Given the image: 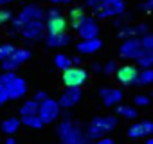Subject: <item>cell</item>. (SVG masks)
Segmentation results:
<instances>
[{"instance_id": "cell-1", "label": "cell", "mask_w": 153, "mask_h": 144, "mask_svg": "<svg viewBox=\"0 0 153 144\" xmlns=\"http://www.w3.org/2000/svg\"><path fill=\"white\" fill-rule=\"evenodd\" d=\"M58 137L61 139L63 144H90L88 137L85 135L83 128L79 122L72 121H61L58 124Z\"/></svg>"}, {"instance_id": "cell-2", "label": "cell", "mask_w": 153, "mask_h": 144, "mask_svg": "<svg viewBox=\"0 0 153 144\" xmlns=\"http://www.w3.org/2000/svg\"><path fill=\"white\" fill-rule=\"evenodd\" d=\"M43 16H45V11H43L42 6H38V4H29V6H25V7L20 11V15L11 20V34L20 33V31L24 29V25H27V24H31V22H43Z\"/></svg>"}, {"instance_id": "cell-3", "label": "cell", "mask_w": 153, "mask_h": 144, "mask_svg": "<svg viewBox=\"0 0 153 144\" xmlns=\"http://www.w3.org/2000/svg\"><path fill=\"white\" fill-rule=\"evenodd\" d=\"M117 126V117L115 115H105V117H94L85 131L88 140H97L105 137L108 131H112Z\"/></svg>"}, {"instance_id": "cell-4", "label": "cell", "mask_w": 153, "mask_h": 144, "mask_svg": "<svg viewBox=\"0 0 153 144\" xmlns=\"http://www.w3.org/2000/svg\"><path fill=\"white\" fill-rule=\"evenodd\" d=\"M88 76H87V70L81 67H70L63 72L61 81L67 88H81L87 83Z\"/></svg>"}, {"instance_id": "cell-5", "label": "cell", "mask_w": 153, "mask_h": 144, "mask_svg": "<svg viewBox=\"0 0 153 144\" xmlns=\"http://www.w3.org/2000/svg\"><path fill=\"white\" fill-rule=\"evenodd\" d=\"M124 0H103L101 6L94 11L97 18H110V16H119L124 15Z\"/></svg>"}, {"instance_id": "cell-6", "label": "cell", "mask_w": 153, "mask_h": 144, "mask_svg": "<svg viewBox=\"0 0 153 144\" xmlns=\"http://www.w3.org/2000/svg\"><path fill=\"white\" fill-rule=\"evenodd\" d=\"M59 114H61V106H59V103L58 101H54V99H45V101H42L40 103V110H38V117L42 119V122L43 124H49V122H52V121H56L58 117H59Z\"/></svg>"}, {"instance_id": "cell-7", "label": "cell", "mask_w": 153, "mask_h": 144, "mask_svg": "<svg viewBox=\"0 0 153 144\" xmlns=\"http://www.w3.org/2000/svg\"><path fill=\"white\" fill-rule=\"evenodd\" d=\"M144 52H146V50H144V47H142V43H140V38H126V40L123 42L121 49H119V54H121L123 58H130V59H135V61H137Z\"/></svg>"}, {"instance_id": "cell-8", "label": "cell", "mask_w": 153, "mask_h": 144, "mask_svg": "<svg viewBox=\"0 0 153 144\" xmlns=\"http://www.w3.org/2000/svg\"><path fill=\"white\" fill-rule=\"evenodd\" d=\"M20 33H22V36L27 42H40V40H43V36H45L47 31H45L43 22H31V24L24 25V29Z\"/></svg>"}, {"instance_id": "cell-9", "label": "cell", "mask_w": 153, "mask_h": 144, "mask_svg": "<svg viewBox=\"0 0 153 144\" xmlns=\"http://www.w3.org/2000/svg\"><path fill=\"white\" fill-rule=\"evenodd\" d=\"M97 33H99V27H97V22L92 18V16H87L81 20L79 27H78V34L81 36V40H92V38H97Z\"/></svg>"}, {"instance_id": "cell-10", "label": "cell", "mask_w": 153, "mask_h": 144, "mask_svg": "<svg viewBox=\"0 0 153 144\" xmlns=\"http://www.w3.org/2000/svg\"><path fill=\"white\" fill-rule=\"evenodd\" d=\"M139 76V70L137 67L133 65H123L117 68L115 72V79L121 83V85H135V79Z\"/></svg>"}, {"instance_id": "cell-11", "label": "cell", "mask_w": 153, "mask_h": 144, "mask_svg": "<svg viewBox=\"0 0 153 144\" xmlns=\"http://www.w3.org/2000/svg\"><path fill=\"white\" fill-rule=\"evenodd\" d=\"M81 101V88H67L63 94H61V97H59V106L61 108H65V110H68V108H72V106H76Z\"/></svg>"}, {"instance_id": "cell-12", "label": "cell", "mask_w": 153, "mask_h": 144, "mask_svg": "<svg viewBox=\"0 0 153 144\" xmlns=\"http://www.w3.org/2000/svg\"><path fill=\"white\" fill-rule=\"evenodd\" d=\"M6 90H7L9 99H20L27 92V83H25V79H22V78L16 76L9 85H6Z\"/></svg>"}, {"instance_id": "cell-13", "label": "cell", "mask_w": 153, "mask_h": 144, "mask_svg": "<svg viewBox=\"0 0 153 144\" xmlns=\"http://www.w3.org/2000/svg\"><path fill=\"white\" fill-rule=\"evenodd\" d=\"M148 25L146 24H137V25H124L121 31H119V36L121 38H142V36H146V34H149L148 33Z\"/></svg>"}, {"instance_id": "cell-14", "label": "cell", "mask_w": 153, "mask_h": 144, "mask_svg": "<svg viewBox=\"0 0 153 144\" xmlns=\"http://www.w3.org/2000/svg\"><path fill=\"white\" fill-rule=\"evenodd\" d=\"M99 96H101V101L105 106H114V105H119L123 101V92L119 88H110V87L101 88Z\"/></svg>"}, {"instance_id": "cell-15", "label": "cell", "mask_w": 153, "mask_h": 144, "mask_svg": "<svg viewBox=\"0 0 153 144\" xmlns=\"http://www.w3.org/2000/svg\"><path fill=\"white\" fill-rule=\"evenodd\" d=\"M101 45H103V42H101L99 38L81 40V42L78 43V50H79L81 54H94V52H97V50L101 49Z\"/></svg>"}, {"instance_id": "cell-16", "label": "cell", "mask_w": 153, "mask_h": 144, "mask_svg": "<svg viewBox=\"0 0 153 144\" xmlns=\"http://www.w3.org/2000/svg\"><path fill=\"white\" fill-rule=\"evenodd\" d=\"M45 31H47V34H63V33H67V20L63 16H59L56 20H49L45 24Z\"/></svg>"}, {"instance_id": "cell-17", "label": "cell", "mask_w": 153, "mask_h": 144, "mask_svg": "<svg viewBox=\"0 0 153 144\" xmlns=\"http://www.w3.org/2000/svg\"><path fill=\"white\" fill-rule=\"evenodd\" d=\"M68 18H70V24H72V29H76L78 31V27H79V24H81V20L85 18V9H83V6H72L70 9H68Z\"/></svg>"}, {"instance_id": "cell-18", "label": "cell", "mask_w": 153, "mask_h": 144, "mask_svg": "<svg viewBox=\"0 0 153 144\" xmlns=\"http://www.w3.org/2000/svg\"><path fill=\"white\" fill-rule=\"evenodd\" d=\"M45 42L51 49H58V47H65L67 43H70V36L67 33H63V34H47Z\"/></svg>"}, {"instance_id": "cell-19", "label": "cell", "mask_w": 153, "mask_h": 144, "mask_svg": "<svg viewBox=\"0 0 153 144\" xmlns=\"http://www.w3.org/2000/svg\"><path fill=\"white\" fill-rule=\"evenodd\" d=\"M153 83V68H142L139 70V76L135 79V85L137 87H148Z\"/></svg>"}, {"instance_id": "cell-20", "label": "cell", "mask_w": 153, "mask_h": 144, "mask_svg": "<svg viewBox=\"0 0 153 144\" xmlns=\"http://www.w3.org/2000/svg\"><path fill=\"white\" fill-rule=\"evenodd\" d=\"M38 110H40V103H36L34 99L31 101H25L20 108V115L22 117H29V115H38Z\"/></svg>"}, {"instance_id": "cell-21", "label": "cell", "mask_w": 153, "mask_h": 144, "mask_svg": "<svg viewBox=\"0 0 153 144\" xmlns=\"http://www.w3.org/2000/svg\"><path fill=\"white\" fill-rule=\"evenodd\" d=\"M20 124H22V121L18 117H7L2 122V131L7 133V135H13V133H16V130L20 128Z\"/></svg>"}, {"instance_id": "cell-22", "label": "cell", "mask_w": 153, "mask_h": 144, "mask_svg": "<svg viewBox=\"0 0 153 144\" xmlns=\"http://www.w3.org/2000/svg\"><path fill=\"white\" fill-rule=\"evenodd\" d=\"M11 59H13V61L20 67L22 63H25V61H29V59H31V50H29V49H24V47L15 49V52H13Z\"/></svg>"}, {"instance_id": "cell-23", "label": "cell", "mask_w": 153, "mask_h": 144, "mask_svg": "<svg viewBox=\"0 0 153 144\" xmlns=\"http://www.w3.org/2000/svg\"><path fill=\"white\" fill-rule=\"evenodd\" d=\"M54 63H56V67H58L59 70H63V72L72 67V59H70L68 56H65V54H56V56H54Z\"/></svg>"}, {"instance_id": "cell-24", "label": "cell", "mask_w": 153, "mask_h": 144, "mask_svg": "<svg viewBox=\"0 0 153 144\" xmlns=\"http://www.w3.org/2000/svg\"><path fill=\"white\" fill-rule=\"evenodd\" d=\"M117 115H123V117H126V119H135L139 114H137V110H135L133 106H130V105H121V106L117 108Z\"/></svg>"}, {"instance_id": "cell-25", "label": "cell", "mask_w": 153, "mask_h": 144, "mask_svg": "<svg viewBox=\"0 0 153 144\" xmlns=\"http://www.w3.org/2000/svg\"><path fill=\"white\" fill-rule=\"evenodd\" d=\"M137 63H139L142 68H151V67H153V50H146V52L137 59Z\"/></svg>"}, {"instance_id": "cell-26", "label": "cell", "mask_w": 153, "mask_h": 144, "mask_svg": "<svg viewBox=\"0 0 153 144\" xmlns=\"http://www.w3.org/2000/svg\"><path fill=\"white\" fill-rule=\"evenodd\" d=\"M25 126H31V128H34V130H38V128H42L43 126V122H42V119L38 117V115H29V117H22L20 119Z\"/></svg>"}, {"instance_id": "cell-27", "label": "cell", "mask_w": 153, "mask_h": 144, "mask_svg": "<svg viewBox=\"0 0 153 144\" xmlns=\"http://www.w3.org/2000/svg\"><path fill=\"white\" fill-rule=\"evenodd\" d=\"M146 133H144V128H142V124L140 122H135L133 126H130V130H128V137L130 139H140V137H144Z\"/></svg>"}, {"instance_id": "cell-28", "label": "cell", "mask_w": 153, "mask_h": 144, "mask_svg": "<svg viewBox=\"0 0 153 144\" xmlns=\"http://www.w3.org/2000/svg\"><path fill=\"white\" fill-rule=\"evenodd\" d=\"M15 52V45L11 43H4V45H0V61H6L13 56Z\"/></svg>"}, {"instance_id": "cell-29", "label": "cell", "mask_w": 153, "mask_h": 144, "mask_svg": "<svg viewBox=\"0 0 153 144\" xmlns=\"http://www.w3.org/2000/svg\"><path fill=\"white\" fill-rule=\"evenodd\" d=\"M11 20H13V11L6 9V7L0 9V25H4V24H7Z\"/></svg>"}, {"instance_id": "cell-30", "label": "cell", "mask_w": 153, "mask_h": 144, "mask_svg": "<svg viewBox=\"0 0 153 144\" xmlns=\"http://www.w3.org/2000/svg\"><path fill=\"white\" fill-rule=\"evenodd\" d=\"M15 78H16L15 72H4V74H0V85L6 87V85H9Z\"/></svg>"}, {"instance_id": "cell-31", "label": "cell", "mask_w": 153, "mask_h": 144, "mask_svg": "<svg viewBox=\"0 0 153 144\" xmlns=\"http://www.w3.org/2000/svg\"><path fill=\"white\" fill-rule=\"evenodd\" d=\"M59 16H63V13L59 11V7H52V9H49L47 13H45V20L49 22V20H56V18H59Z\"/></svg>"}, {"instance_id": "cell-32", "label": "cell", "mask_w": 153, "mask_h": 144, "mask_svg": "<svg viewBox=\"0 0 153 144\" xmlns=\"http://www.w3.org/2000/svg\"><path fill=\"white\" fill-rule=\"evenodd\" d=\"M133 103H135L137 106H148V105H149V97H148L146 94H137V96L133 97Z\"/></svg>"}, {"instance_id": "cell-33", "label": "cell", "mask_w": 153, "mask_h": 144, "mask_svg": "<svg viewBox=\"0 0 153 144\" xmlns=\"http://www.w3.org/2000/svg\"><path fill=\"white\" fill-rule=\"evenodd\" d=\"M140 43L144 47V50H153V34H146L140 38Z\"/></svg>"}, {"instance_id": "cell-34", "label": "cell", "mask_w": 153, "mask_h": 144, "mask_svg": "<svg viewBox=\"0 0 153 144\" xmlns=\"http://www.w3.org/2000/svg\"><path fill=\"white\" fill-rule=\"evenodd\" d=\"M103 72H105V74H108V76H110V74H114V72H117V63H115L114 59H112V61H108V63L103 67Z\"/></svg>"}, {"instance_id": "cell-35", "label": "cell", "mask_w": 153, "mask_h": 144, "mask_svg": "<svg viewBox=\"0 0 153 144\" xmlns=\"http://www.w3.org/2000/svg\"><path fill=\"white\" fill-rule=\"evenodd\" d=\"M126 22H128V16H126V15H119V16H115V20H114V25L123 29Z\"/></svg>"}, {"instance_id": "cell-36", "label": "cell", "mask_w": 153, "mask_h": 144, "mask_svg": "<svg viewBox=\"0 0 153 144\" xmlns=\"http://www.w3.org/2000/svg\"><path fill=\"white\" fill-rule=\"evenodd\" d=\"M140 124H142L146 135H151L153 133V121H140Z\"/></svg>"}, {"instance_id": "cell-37", "label": "cell", "mask_w": 153, "mask_h": 144, "mask_svg": "<svg viewBox=\"0 0 153 144\" xmlns=\"http://www.w3.org/2000/svg\"><path fill=\"white\" fill-rule=\"evenodd\" d=\"M9 99V96H7V90H6V87H2L0 85V106H2L6 101Z\"/></svg>"}, {"instance_id": "cell-38", "label": "cell", "mask_w": 153, "mask_h": 144, "mask_svg": "<svg viewBox=\"0 0 153 144\" xmlns=\"http://www.w3.org/2000/svg\"><path fill=\"white\" fill-rule=\"evenodd\" d=\"M101 2H103V0H87V7H90L92 11H96L101 6Z\"/></svg>"}, {"instance_id": "cell-39", "label": "cell", "mask_w": 153, "mask_h": 144, "mask_svg": "<svg viewBox=\"0 0 153 144\" xmlns=\"http://www.w3.org/2000/svg\"><path fill=\"white\" fill-rule=\"evenodd\" d=\"M45 99H47V94H45L43 90L36 92V96H34V101H36V103H42V101H45Z\"/></svg>"}, {"instance_id": "cell-40", "label": "cell", "mask_w": 153, "mask_h": 144, "mask_svg": "<svg viewBox=\"0 0 153 144\" xmlns=\"http://www.w3.org/2000/svg\"><path fill=\"white\" fill-rule=\"evenodd\" d=\"M139 7H140L142 11H153V0H148L146 4H140Z\"/></svg>"}, {"instance_id": "cell-41", "label": "cell", "mask_w": 153, "mask_h": 144, "mask_svg": "<svg viewBox=\"0 0 153 144\" xmlns=\"http://www.w3.org/2000/svg\"><path fill=\"white\" fill-rule=\"evenodd\" d=\"M94 144H114V140H112L110 137H101V139H97Z\"/></svg>"}, {"instance_id": "cell-42", "label": "cell", "mask_w": 153, "mask_h": 144, "mask_svg": "<svg viewBox=\"0 0 153 144\" xmlns=\"http://www.w3.org/2000/svg\"><path fill=\"white\" fill-rule=\"evenodd\" d=\"M61 115H63V121H70V112H68V110H65Z\"/></svg>"}, {"instance_id": "cell-43", "label": "cell", "mask_w": 153, "mask_h": 144, "mask_svg": "<svg viewBox=\"0 0 153 144\" xmlns=\"http://www.w3.org/2000/svg\"><path fill=\"white\" fill-rule=\"evenodd\" d=\"M49 2H52V4H67L68 0H49Z\"/></svg>"}, {"instance_id": "cell-44", "label": "cell", "mask_w": 153, "mask_h": 144, "mask_svg": "<svg viewBox=\"0 0 153 144\" xmlns=\"http://www.w3.org/2000/svg\"><path fill=\"white\" fill-rule=\"evenodd\" d=\"M6 144H16V140H15L13 137H7V139H6Z\"/></svg>"}, {"instance_id": "cell-45", "label": "cell", "mask_w": 153, "mask_h": 144, "mask_svg": "<svg viewBox=\"0 0 153 144\" xmlns=\"http://www.w3.org/2000/svg\"><path fill=\"white\" fill-rule=\"evenodd\" d=\"M72 63H76V65H79V63H81V58H78V56H76V58L72 59Z\"/></svg>"}, {"instance_id": "cell-46", "label": "cell", "mask_w": 153, "mask_h": 144, "mask_svg": "<svg viewBox=\"0 0 153 144\" xmlns=\"http://www.w3.org/2000/svg\"><path fill=\"white\" fill-rule=\"evenodd\" d=\"M11 0H0V6H6V4H9Z\"/></svg>"}, {"instance_id": "cell-47", "label": "cell", "mask_w": 153, "mask_h": 144, "mask_svg": "<svg viewBox=\"0 0 153 144\" xmlns=\"http://www.w3.org/2000/svg\"><path fill=\"white\" fill-rule=\"evenodd\" d=\"M94 70H101V65L99 63H94Z\"/></svg>"}, {"instance_id": "cell-48", "label": "cell", "mask_w": 153, "mask_h": 144, "mask_svg": "<svg viewBox=\"0 0 153 144\" xmlns=\"http://www.w3.org/2000/svg\"><path fill=\"white\" fill-rule=\"evenodd\" d=\"M146 144H153V137H149V139L146 140Z\"/></svg>"}, {"instance_id": "cell-49", "label": "cell", "mask_w": 153, "mask_h": 144, "mask_svg": "<svg viewBox=\"0 0 153 144\" xmlns=\"http://www.w3.org/2000/svg\"><path fill=\"white\" fill-rule=\"evenodd\" d=\"M151 96H153V88H151Z\"/></svg>"}, {"instance_id": "cell-50", "label": "cell", "mask_w": 153, "mask_h": 144, "mask_svg": "<svg viewBox=\"0 0 153 144\" xmlns=\"http://www.w3.org/2000/svg\"><path fill=\"white\" fill-rule=\"evenodd\" d=\"M68 2H70V0H68Z\"/></svg>"}, {"instance_id": "cell-51", "label": "cell", "mask_w": 153, "mask_h": 144, "mask_svg": "<svg viewBox=\"0 0 153 144\" xmlns=\"http://www.w3.org/2000/svg\"><path fill=\"white\" fill-rule=\"evenodd\" d=\"M61 144H63V142H61Z\"/></svg>"}]
</instances>
